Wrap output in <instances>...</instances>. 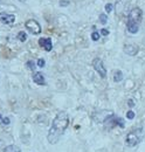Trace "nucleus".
I'll use <instances>...</instances> for the list:
<instances>
[{
    "mask_svg": "<svg viewBox=\"0 0 145 152\" xmlns=\"http://www.w3.org/2000/svg\"><path fill=\"white\" fill-rule=\"evenodd\" d=\"M6 144H5V142L2 140V139H0V152H6Z\"/></svg>",
    "mask_w": 145,
    "mask_h": 152,
    "instance_id": "16",
    "label": "nucleus"
},
{
    "mask_svg": "<svg viewBox=\"0 0 145 152\" xmlns=\"http://www.w3.org/2000/svg\"><path fill=\"white\" fill-rule=\"evenodd\" d=\"M45 64H46V61H45V58H39V60H37V67H40V68H43V67H45Z\"/></svg>",
    "mask_w": 145,
    "mask_h": 152,
    "instance_id": "17",
    "label": "nucleus"
},
{
    "mask_svg": "<svg viewBox=\"0 0 145 152\" xmlns=\"http://www.w3.org/2000/svg\"><path fill=\"white\" fill-rule=\"evenodd\" d=\"M92 67H94V69L97 72V74L101 76L102 78H105V77H107V69H105V67H104L103 61H102L100 57L94 58V61H92Z\"/></svg>",
    "mask_w": 145,
    "mask_h": 152,
    "instance_id": "4",
    "label": "nucleus"
},
{
    "mask_svg": "<svg viewBox=\"0 0 145 152\" xmlns=\"http://www.w3.org/2000/svg\"><path fill=\"white\" fill-rule=\"evenodd\" d=\"M25 26H26V28L32 33V34H34V35H37V34H40L41 33V26H40V23L34 19H29L26 21V23H25Z\"/></svg>",
    "mask_w": 145,
    "mask_h": 152,
    "instance_id": "5",
    "label": "nucleus"
},
{
    "mask_svg": "<svg viewBox=\"0 0 145 152\" xmlns=\"http://www.w3.org/2000/svg\"><path fill=\"white\" fill-rule=\"evenodd\" d=\"M68 5H69V1H67V0H60V6L66 7V6H68Z\"/></svg>",
    "mask_w": 145,
    "mask_h": 152,
    "instance_id": "20",
    "label": "nucleus"
},
{
    "mask_svg": "<svg viewBox=\"0 0 145 152\" xmlns=\"http://www.w3.org/2000/svg\"><path fill=\"white\" fill-rule=\"evenodd\" d=\"M131 0H117L116 2V11L121 14L124 12V10H127V7L129 6Z\"/></svg>",
    "mask_w": 145,
    "mask_h": 152,
    "instance_id": "9",
    "label": "nucleus"
},
{
    "mask_svg": "<svg viewBox=\"0 0 145 152\" xmlns=\"http://www.w3.org/2000/svg\"><path fill=\"white\" fill-rule=\"evenodd\" d=\"M112 8H114V6H112L111 4H107V5H105V11H107V13H110V12L112 11Z\"/></svg>",
    "mask_w": 145,
    "mask_h": 152,
    "instance_id": "19",
    "label": "nucleus"
},
{
    "mask_svg": "<svg viewBox=\"0 0 145 152\" xmlns=\"http://www.w3.org/2000/svg\"><path fill=\"white\" fill-rule=\"evenodd\" d=\"M2 123H4V124H6V125H8V124L11 123V121H10V118H8V117H5V118H2Z\"/></svg>",
    "mask_w": 145,
    "mask_h": 152,
    "instance_id": "21",
    "label": "nucleus"
},
{
    "mask_svg": "<svg viewBox=\"0 0 145 152\" xmlns=\"http://www.w3.org/2000/svg\"><path fill=\"white\" fill-rule=\"evenodd\" d=\"M6 152H21V150L17 145H10L6 148Z\"/></svg>",
    "mask_w": 145,
    "mask_h": 152,
    "instance_id": "12",
    "label": "nucleus"
},
{
    "mask_svg": "<svg viewBox=\"0 0 145 152\" xmlns=\"http://www.w3.org/2000/svg\"><path fill=\"white\" fill-rule=\"evenodd\" d=\"M15 21L14 14H8V13H0V22L5 25H12Z\"/></svg>",
    "mask_w": 145,
    "mask_h": 152,
    "instance_id": "7",
    "label": "nucleus"
},
{
    "mask_svg": "<svg viewBox=\"0 0 145 152\" xmlns=\"http://www.w3.org/2000/svg\"><path fill=\"white\" fill-rule=\"evenodd\" d=\"M68 125H69V116H68V114L64 113V111L59 113L53 119L52 126L48 131V136H47L48 142L51 144H56L60 140L61 136L64 133Z\"/></svg>",
    "mask_w": 145,
    "mask_h": 152,
    "instance_id": "1",
    "label": "nucleus"
},
{
    "mask_svg": "<svg viewBox=\"0 0 145 152\" xmlns=\"http://www.w3.org/2000/svg\"><path fill=\"white\" fill-rule=\"evenodd\" d=\"M91 39H92V41H98L100 40V33L98 32H92Z\"/></svg>",
    "mask_w": 145,
    "mask_h": 152,
    "instance_id": "15",
    "label": "nucleus"
},
{
    "mask_svg": "<svg viewBox=\"0 0 145 152\" xmlns=\"http://www.w3.org/2000/svg\"><path fill=\"white\" fill-rule=\"evenodd\" d=\"M39 45L46 50V52H51L53 49V45H52V40L49 38H41L39 40Z\"/></svg>",
    "mask_w": 145,
    "mask_h": 152,
    "instance_id": "8",
    "label": "nucleus"
},
{
    "mask_svg": "<svg viewBox=\"0 0 145 152\" xmlns=\"http://www.w3.org/2000/svg\"><path fill=\"white\" fill-rule=\"evenodd\" d=\"M101 34L104 35V37H107V35H109V31L105 29V28H103V29H101Z\"/></svg>",
    "mask_w": 145,
    "mask_h": 152,
    "instance_id": "22",
    "label": "nucleus"
},
{
    "mask_svg": "<svg viewBox=\"0 0 145 152\" xmlns=\"http://www.w3.org/2000/svg\"><path fill=\"white\" fill-rule=\"evenodd\" d=\"M100 22H101L102 25H105V23L108 22V17H107V14H104V13L100 14Z\"/></svg>",
    "mask_w": 145,
    "mask_h": 152,
    "instance_id": "14",
    "label": "nucleus"
},
{
    "mask_svg": "<svg viewBox=\"0 0 145 152\" xmlns=\"http://www.w3.org/2000/svg\"><path fill=\"white\" fill-rule=\"evenodd\" d=\"M127 104H129V107H130V108H132V107L135 105V103H133V101H132V99H129V101H127Z\"/></svg>",
    "mask_w": 145,
    "mask_h": 152,
    "instance_id": "24",
    "label": "nucleus"
},
{
    "mask_svg": "<svg viewBox=\"0 0 145 152\" xmlns=\"http://www.w3.org/2000/svg\"><path fill=\"white\" fill-rule=\"evenodd\" d=\"M145 136V130L144 128H136L132 129L130 132L127 134L125 137V144L129 148H133L136 145H138Z\"/></svg>",
    "mask_w": 145,
    "mask_h": 152,
    "instance_id": "3",
    "label": "nucleus"
},
{
    "mask_svg": "<svg viewBox=\"0 0 145 152\" xmlns=\"http://www.w3.org/2000/svg\"><path fill=\"white\" fill-rule=\"evenodd\" d=\"M19 1H21V2H25V1H26V0H19Z\"/></svg>",
    "mask_w": 145,
    "mask_h": 152,
    "instance_id": "25",
    "label": "nucleus"
},
{
    "mask_svg": "<svg viewBox=\"0 0 145 152\" xmlns=\"http://www.w3.org/2000/svg\"><path fill=\"white\" fill-rule=\"evenodd\" d=\"M143 18V12L139 7H133L127 15V29L131 34L138 33L139 29V22L142 21Z\"/></svg>",
    "mask_w": 145,
    "mask_h": 152,
    "instance_id": "2",
    "label": "nucleus"
},
{
    "mask_svg": "<svg viewBox=\"0 0 145 152\" xmlns=\"http://www.w3.org/2000/svg\"><path fill=\"white\" fill-rule=\"evenodd\" d=\"M127 119H133L135 118V113L132 110H129L127 113Z\"/></svg>",
    "mask_w": 145,
    "mask_h": 152,
    "instance_id": "18",
    "label": "nucleus"
},
{
    "mask_svg": "<svg viewBox=\"0 0 145 152\" xmlns=\"http://www.w3.org/2000/svg\"><path fill=\"white\" fill-rule=\"evenodd\" d=\"M27 66H28L29 68H32V69H34V63H33L32 61H28V62H27Z\"/></svg>",
    "mask_w": 145,
    "mask_h": 152,
    "instance_id": "23",
    "label": "nucleus"
},
{
    "mask_svg": "<svg viewBox=\"0 0 145 152\" xmlns=\"http://www.w3.org/2000/svg\"><path fill=\"white\" fill-rule=\"evenodd\" d=\"M18 40L19 41H21V42H25V41L27 40V34H26L25 32H19Z\"/></svg>",
    "mask_w": 145,
    "mask_h": 152,
    "instance_id": "13",
    "label": "nucleus"
},
{
    "mask_svg": "<svg viewBox=\"0 0 145 152\" xmlns=\"http://www.w3.org/2000/svg\"><path fill=\"white\" fill-rule=\"evenodd\" d=\"M33 81L35 82L36 84L39 86H45L46 84V80H45V76L41 73H34L33 75Z\"/></svg>",
    "mask_w": 145,
    "mask_h": 152,
    "instance_id": "10",
    "label": "nucleus"
},
{
    "mask_svg": "<svg viewBox=\"0 0 145 152\" xmlns=\"http://www.w3.org/2000/svg\"><path fill=\"white\" fill-rule=\"evenodd\" d=\"M122 80H123V73H122L121 70H116L115 74H114V81H115L116 83H118V82H121Z\"/></svg>",
    "mask_w": 145,
    "mask_h": 152,
    "instance_id": "11",
    "label": "nucleus"
},
{
    "mask_svg": "<svg viewBox=\"0 0 145 152\" xmlns=\"http://www.w3.org/2000/svg\"><path fill=\"white\" fill-rule=\"evenodd\" d=\"M0 118H1V115H0Z\"/></svg>",
    "mask_w": 145,
    "mask_h": 152,
    "instance_id": "26",
    "label": "nucleus"
},
{
    "mask_svg": "<svg viewBox=\"0 0 145 152\" xmlns=\"http://www.w3.org/2000/svg\"><path fill=\"white\" fill-rule=\"evenodd\" d=\"M138 50H139V48H138L137 45L127 43V45L124 46V53L127 54V55H130V56H135V55H137V54H138Z\"/></svg>",
    "mask_w": 145,
    "mask_h": 152,
    "instance_id": "6",
    "label": "nucleus"
}]
</instances>
